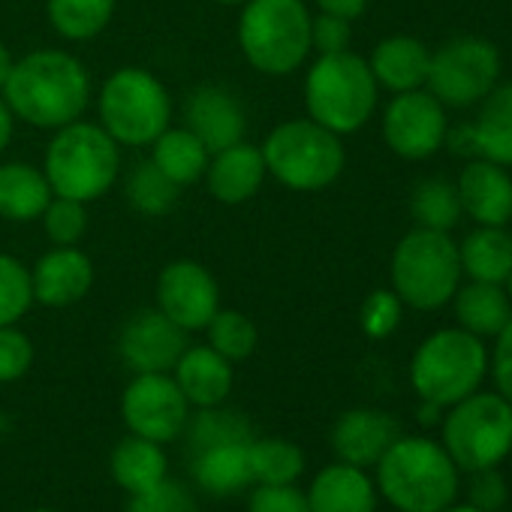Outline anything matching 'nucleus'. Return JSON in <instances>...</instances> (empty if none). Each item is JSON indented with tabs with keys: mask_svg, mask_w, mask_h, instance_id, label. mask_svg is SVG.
I'll return each mask as SVG.
<instances>
[{
	"mask_svg": "<svg viewBox=\"0 0 512 512\" xmlns=\"http://www.w3.org/2000/svg\"><path fill=\"white\" fill-rule=\"evenodd\" d=\"M94 94L88 67L61 49H37L13 64L0 91L16 121L37 130H61L82 118Z\"/></svg>",
	"mask_w": 512,
	"mask_h": 512,
	"instance_id": "1",
	"label": "nucleus"
},
{
	"mask_svg": "<svg viewBox=\"0 0 512 512\" xmlns=\"http://www.w3.org/2000/svg\"><path fill=\"white\" fill-rule=\"evenodd\" d=\"M377 467V494L398 512H443L455 503L461 479L458 467L431 437H398Z\"/></svg>",
	"mask_w": 512,
	"mask_h": 512,
	"instance_id": "2",
	"label": "nucleus"
},
{
	"mask_svg": "<svg viewBox=\"0 0 512 512\" xmlns=\"http://www.w3.org/2000/svg\"><path fill=\"white\" fill-rule=\"evenodd\" d=\"M43 172L55 196L76 202L103 199L121 175V145L91 121H73L52 133Z\"/></svg>",
	"mask_w": 512,
	"mask_h": 512,
	"instance_id": "3",
	"label": "nucleus"
},
{
	"mask_svg": "<svg viewBox=\"0 0 512 512\" xmlns=\"http://www.w3.org/2000/svg\"><path fill=\"white\" fill-rule=\"evenodd\" d=\"M311 10L305 0H247L238 16L244 61L263 76H290L311 55Z\"/></svg>",
	"mask_w": 512,
	"mask_h": 512,
	"instance_id": "4",
	"label": "nucleus"
},
{
	"mask_svg": "<svg viewBox=\"0 0 512 512\" xmlns=\"http://www.w3.org/2000/svg\"><path fill=\"white\" fill-rule=\"evenodd\" d=\"M377 106V79L365 58L347 52L317 55L305 76L308 118L347 136L368 124Z\"/></svg>",
	"mask_w": 512,
	"mask_h": 512,
	"instance_id": "5",
	"label": "nucleus"
},
{
	"mask_svg": "<svg viewBox=\"0 0 512 512\" xmlns=\"http://www.w3.org/2000/svg\"><path fill=\"white\" fill-rule=\"evenodd\" d=\"M269 175L296 193H317L335 184L347 154L341 136L311 118L281 121L260 145Z\"/></svg>",
	"mask_w": 512,
	"mask_h": 512,
	"instance_id": "6",
	"label": "nucleus"
},
{
	"mask_svg": "<svg viewBox=\"0 0 512 512\" xmlns=\"http://www.w3.org/2000/svg\"><path fill=\"white\" fill-rule=\"evenodd\" d=\"M121 148H148L172 124V97L145 67H121L100 85V121Z\"/></svg>",
	"mask_w": 512,
	"mask_h": 512,
	"instance_id": "7",
	"label": "nucleus"
},
{
	"mask_svg": "<svg viewBox=\"0 0 512 512\" xmlns=\"http://www.w3.org/2000/svg\"><path fill=\"white\" fill-rule=\"evenodd\" d=\"M458 278V247L440 229L419 226L404 235L392 253V290L404 305L416 311L443 308L455 296Z\"/></svg>",
	"mask_w": 512,
	"mask_h": 512,
	"instance_id": "8",
	"label": "nucleus"
},
{
	"mask_svg": "<svg viewBox=\"0 0 512 512\" xmlns=\"http://www.w3.org/2000/svg\"><path fill=\"white\" fill-rule=\"evenodd\" d=\"M488 356L476 335L464 329L434 332L419 344L410 362V383L425 404L452 407L473 395L485 377Z\"/></svg>",
	"mask_w": 512,
	"mask_h": 512,
	"instance_id": "9",
	"label": "nucleus"
},
{
	"mask_svg": "<svg viewBox=\"0 0 512 512\" xmlns=\"http://www.w3.org/2000/svg\"><path fill=\"white\" fill-rule=\"evenodd\" d=\"M443 449L458 470L497 467L512 452V404L500 392H473L440 422Z\"/></svg>",
	"mask_w": 512,
	"mask_h": 512,
	"instance_id": "10",
	"label": "nucleus"
},
{
	"mask_svg": "<svg viewBox=\"0 0 512 512\" xmlns=\"http://www.w3.org/2000/svg\"><path fill=\"white\" fill-rule=\"evenodd\" d=\"M500 76L497 49L485 40H455L431 55L425 85L443 106H470L482 100Z\"/></svg>",
	"mask_w": 512,
	"mask_h": 512,
	"instance_id": "11",
	"label": "nucleus"
},
{
	"mask_svg": "<svg viewBox=\"0 0 512 512\" xmlns=\"http://www.w3.org/2000/svg\"><path fill=\"white\" fill-rule=\"evenodd\" d=\"M190 404L172 374H136L121 395V419L130 434L169 443L184 434Z\"/></svg>",
	"mask_w": 512,
	"mask_h": 512,
	"instance_id": "12",
	"label": "nucleus"
},
{
	"mask_svg": "<svg viewBox=\"0 0 512 512\" xmlns=\"http://www.w3.org/2000/svg\"><path fill=\"white\" fill-rule=\"evenodd\" d=\"M157 311L187 335L202 332L220 311V284L196 260H172L157 275Z\"/></svg>",
	"mask_w": 512,
	"mask_h": 512,
	"instance_id": "13",
	"label": "nucleus"
},
{
	"mask_svg": "<svg viewBox=\"0 0 512 512\" xmlns=\"http://www.w3.org/2000/svg\"><path fill=\"white\" fill-rule=\"evenodd\" d=\"M386 145L407 160L431 157L446 139V112L434 94L404 91L398 94L383 115Z\"/></svg>",
	"mask_w": 512,
	"mask_h": 512,
	"instance_id": "14",
	"label": "nucleus"
},
{
	"mask_svg": "<svg viewBox=\"0 0 512 512\" xmlns=\"http://www.w3.org/2000/svg\"><path fill=\"white\" fill-rule=\"evenodd\" d=\"M187 350V332L157 308L133 314L118 338V353L133 374H172Z\"/></svg>",
	"mask_w": 512,
	"mask_h": 512,
	"instance_id": "15",
	"label": "nucleus"
},
{
	"mask_svg": "<svg viewBox=\"0 0 512 512\" xmlns=\"http://www.w3.org/2000/svg\"><path fill=\"white\" fill-rule=\"evenodd\" d=\"M34 302L46 308L79 305L94 287V263L79 244H55L31 266Z\"/></svg>",
	"mask_w": 512,
	"mask_h": 512,
	"instance_id": "16",
	"label": "nucleus"
},
{
	"mask_svg": "<svg viewBox=\"0 0 512 512\" xmlns=\"http://www.w3.org/2000/svg\"><path fill=\"white\" fill-rule=\"evenodd\" d=\"M184 127L214 154L244 139L247 115L229 88L202 85L184 100Z\"/></svg>",
	"mask_w": 512,
	"mask_h": 512,
	"instance_id": "17",
	"label": "nucleus"
},
{
	"mask_svg": "<svg viewBox=\"0 0 512 512\" xmlns=\"http://www.w3.org/2000/svg\"><path fill=\"white\" fill-rule=\"evenodd\" d=\"M269 178L266 169V157L260 145L250 142H235L223 151H214L208 160V169L202 175L211 199H217L220 205H244L250 202L256 193L263 190Z\"/></svg>",
	"mask_w": 512,
	"mask_h": 512,
	"instance_id": "18",
	"label": "nucleus"
},
{
	"mask_svg": "<svg viewBox=\"0 0 512 512\" xmlns=\"http://www.w3.org/2000/svg\"><path fill=\"white\" fill-rule=\"evenodd\" d=\"M398 437H401L398 419L371 407L347 410L332 425V449L338 461L362 467V470L374 467Z\"/></svg>",
	"mask_w": 512,
	"mask_h": 512,
	"instance_id": "19",
	"label": "nucleus"
},
{
	"mask_svg": "<svg viewBox=\"0 0 512 512\" xmlns=\"http://www.w3.org/2000/svg\"><path fill=\"white\" fill-rule=\"evenodd\" d=\"M455 151L482 154L488 163L512 166V85L491 88L473 127H461L452 136Z\"/></svg>",
	"mask_w": 512,
	"mask_h": 512,
	"instance_id": "20",
	"label": "nucleus"
},
{
	"mask_svg": "<svg viewBox=\"0 0 512 512\" xmlns=\"http://www.w3.org/2000/svg\"><path fill=\"white\" fill-rule=\"evenodd\" d=\"M172 377H175L178 389L184 392L187 404L196 410L223 404L235 383L232 362L223 359L208 344H196V347L187 344V350L181 353V359L172 368Z\"/></svg>",
	"mask_w": 512,
	"mask_h": 512,
	"instance_id": "21",
	"label": "nucleus"
},
{
	"mask_svg": "<svg viewBox=\"0 0 512 512\" xmlns=\"http://www.w3.org/2000/svg\"><path fill=\"white\" fill-rule=\"evenodd\" d=\"M305 494L311 512H377L374 479L362 467L344 461L323 467Z\"/></svg>",
	"mask_w": 512,
	"mask_h": 512,
	"instance_id": "22",
	"label": "nucleus"
},
{
	"mask_svg": "<svg viewBox=\"0 0 512 512\" xmlns=\"http://www.w3.org/2000/svg\"><path fill=\"white\" fill-rule=\"evenodd\" d=\"M458 199L461 211H467L482 226H503L512 220V181L497 163H470L461 172Z\"/></svg>",
	"mask_w": 512,
	"mask_h": 512,
	"instance_id": "23",
	"label": "nucleus"
},
{
	"mask_svg": "<svg viewBox=\"0 0 512 512\" xmlns=\"http://www.w3.org/2000/svg\"><path fill=\"white\" fill-rule=\"evenodd\" d=\"M52 187L43 166H31L22 160L0 163V217L10 223L40 220L46 205L52 202Z\"/></svg>",
	"mask_w": 512,
	"mask_h": 512,
	"instance_id": "24",
	"label": "nucleus"
},
{
	"mask_svg": "<svg viewBox=\"0 0 512 512\" xmlns=\"http://www.w3.org/2000/svg\"><path fill=\"white\" fill-rule=\"evenodd\" d=\"M368 67H371L377 85H383L395 94H404V91H416L425 85L431 55L413 37H389L374 49Z\"/></svg>",
	"mask_w": 512,
	"mask_h": 512,
	"instance_id": "25",
	"label": "nucleus"
},
{
	"mask_svg": "<svg viewBox=\"0 0 512 512\" xmlns=\"http://www.w3.org/2000/svg\"><path fill=\"white\" fill-rule=\"evenodd\" d=\"M109 470L118 488H124L127 494H139L169 476V458L163 452V443L130 434L112 449Z\"/></svg>",
	"mask_w": 512,
	"mask_h": 512,
	"instance_id": "26",
	"label": "nucleus"
},
{
	"mask_svg": "<svg viewBox=\"0 0 512 512\" xmlns=\"http://www.w3.org/2000/svg\"><path fill=\"white\" fill-rule=\"evenodd\" d=\"M247 443L250 440H235V443H217L193 455V479L205 494L214 497H232L253 485L250 479V464H247Z\"/></svg>",
	"mask_w": 512,
	"mask_h": 512,
	"instance_id": "27",
	"label": "nucleus"
},
{
	"mask_svg": "<svg viewBox=\"0 0 512 512\" xmlns=\"http://www.w3.org/2000/svg\"><path fill=\"white\" fill-rule=\"evenodd\" d=\"M172 184H178L181 190L202 181L211 151L196 139V133H190L187 127H166L154 142H151V157H148Z\"/></svg>",
	"mask_w": 512,
	"mask_h": 512,
	"instance_id": "28",
	"label": "nucleus"
},
{
	"mask_svg": "<svg viewBox=\"0 0 512 512\" xmlns=\"http://www.w3.org/2000/svg\"><path fill=\"white\" fill-rule=\"evenodd\" d=\"M461 272L482 284H503L512 272V235L500 226H482L470 232L458 250Z\"/></svg>",
	"mask_w": 512,
	"mask_h": 512,
	"instance_id": "29",
	"label": "nucleus"
},
{
	"mask_svg": "<svg viewBox=\"0 0 512 512\" xmlns=\"http://www.w3.org/2000/svg\"><path fill=\"white\" fill-rule=\"evenodd\" d=\"M247 464L253 485H296L305 473V452L299 443L284 437H250Z\"/></svg>",
	"mask_w": 512,
	"mask_h": 512,
	"instance_id": "30",
	"label": "nucleus"
},
{
	"mask_svg": "<svg viewBox=\"0 0 512 512\" xmlns=\"http://www.w3.org/2000/svg\"><path fill=\"white\" fill-rule=\"evenodd\" d=\"M455 317L464 332L485 338V335H497L509 323L512 308H509V299L503 296L500 284L473 281L470 287H464L455 296Z\"/></svg>",
	"mask_w": 512,
	"mask_h": 512,
	"instance_id": "31",
	"label": "nucleus"
},
{
	"mask_svg": "<svg viewBox=\"0 0 512 512\" xmlns=\"http://www.w3.org/2000/svg\"><path fill=\"white\" fill-rule=\"evenodd\" d=\"M115 7L118 0H46V16L58 37L88 43L109 28Z\"/></svg>",
	"mask_w": 512,
	"mask_h": 512,
	"instance_id": "32",
	"label": "nucleus"
},
{
	"mask_svg": "<svg viewBox=\"0 0 512 512\" xmlns=\"http://www.w3.org/2000/svg\"><path fill=\"white\" fill-rule=\"evenodd\" d=\"M202 332L208 335V347L217 350L232 365L250 359L253 350H256V344H260V332H256V323L247 314L235 311V308H220L208 320V326Z\"/></svg>",
	"mask_w": 512,
	"mask_h": 512,
	"instance_id": "33",
	"label": "nucleus"
},
{
	"mask_svg": "<svg viewBox=\"0 0 512 512\" xmlns=\"http://www.w3.org/2000/svg\"><path fill=\"white\" fill-rule=\"evenodd\" d=\"M181 187L172 184L151 160H142L127 175V199L145 217H163L178 205Z\"/></svg>",
	"mask_w": 512,
	"mask_h": 512,
	"instance_id": "34",
	"label": "nucleus"
},
{
	"mask_svg": "<svg viewBox=\"0 0 512 512\" xmlns=\"http://www.w3.org/2000/svg\"><path fill=\"white\" fill-rule=\"evenodd\" d=\"M187 440H190V452H202L208 446L217 443H235V440H250V425L241 413L226 410L223 404L217 407H202L196 410V416L187 419L184 428Z\"/></svg>",
	"mask_w": 512,
	"mask_h": 512,
	"instance_id": "35",
	"label": "nucleus"
},
{
	"mask_svg": "<svg viewBox=\"0 0 512 512\" xmlns=\"http://www.w3.org/2000/svg\"><path fill=\"white\" fill-rule=\"evenodd\" d=\"M34 305L31 269L13 253H0V326H16Z\"/></svg>",
	"mask_w": 512,
	"mask_h": 512,
	"instance_id": "36",
	"label": "nucleus"
},
{
	"mask_svg": "<svg viewBox=\"0 0 512 512\" xmlns=\"http://www.w3.org/2000/svg\"><path fill=\"white\" fill-rule=\"evenodd\" d=\"M413 214L422 226L428 229H440V232H449L458 217H461V199H458V190L440 178H431V181H422L416 190H413Z\"/></svg>",
	"mask_w": 512,
	"mask_h": 512,
	"instance_id": "37",
	"label": "nucleus"
},
{
	"mask_svg": "<svg viewBox=\"0 0 512 512\" xmlns=\"http://www.w3.org/2000/svg\"><path fill=\"white\" fill-rule=\"evenodd\" d=\"M43 232L52 244H79L88 232V205L64 196H52L40 214Z\"/></svg>",
	"mask_w": 512,
	"mask_h": 512,
	"instance_id": "38",
	"label": "nucleus"
},
{
	"mask_svg": "<svg viewBox=\"0 0 512 512\" xmlns=\"http://www.w3.org/2000/svg\"><path fill=\"white\" fill-rule=\"evenodd\" d=\"M127 512H199V503L187 485L166 476L160 485L130 494Z\"/></svg>",
	"mask_w": 512,
	"mask_h": 512,
	"instance_id": "39",
	"label": "nucleus"
},
{
	"mask_svg": "<svg viewBox=\"0 0 512 512\" xmlns=\"http://www.w3.org/2000/svg\"><path fill=\"white\" fill-rule=\"evenodd\" d=\"M34 365V341L16 326H0V383L22 380Z\"/></svg>",
	"mask_w": 512,
	"mask_h": 512,
	"instance_id": "40",
	"label": "nucleus"
},
{
	"mask_svg": "<svg viewBox=\"0 0 512 512\" xmlns=\"http://www.w3.org/2000/svg\"><path fill=\"white\" fill-rule=\"evenodd\" d=\"M401 299L395 296V290H377L365 299L362 305V314H359V323H362V332L368 338H389L398 323H401Z\"/></svg>",
	"mask_w": 512,
	"mask_h": 512,
	"instance_id": "41",
	"label": "nucleus"
},
{
	"mask_svg": "<svg viewBox=\"0 0 512 512\" xmlns=\"http://www.w3.org/2000/svg\"><path fill=\"white\" fill-rule=\"evenodd\" d=\"M509 500V488L506 479L497 467H482V470H470L467 479V503L482 509V512H500Z\"/></svg>",
	"mask_w": 512,
	"mask_h": 512,
	"instance_id": "42",
	"label": "nucleus"
},
{
	"mask_svg": "<svg viewBox=\"0 0 512 512\" xmlns=\"http://www.w3.org/2000/svg\"><path fill=\"white\" fill-rule=\"evenodd\" d=\"M247 512H311V506L296 485H256L247 497Z\"/></svg>",
	"mask_w": 512,
	"mask_h": 512,
	"instance_id": "43",
	"label": "nucleus"
},
{
	"mask_svg": "<svg viewBox=\"0 0 512 512\" xmlns=\"http://www.w3.org/2000/svg\"><path fill=\"white\" fill-rule=\"evenodd\" d=\"M350 40H353L350 22H344L338 16H326V13L311 19V52H320V55L347 52Z\"/></svg>",
	"mask_w": 512,
	"mask_h": 512,
	"instance_id": "44",
	"label": "nucleus"
},
{
	"mask_svg": "<svg viewBox=\"0 0 512 512\" xmlns=\"http://www.w3.org/2000/svg\"><path fill=\"white\" fill-rule=\"evenodd\" d=\"M491 371H494L497 392L512 404V317H509V323L497 332V347H494Z\"/></svg>",
	"mask_w": 512,
	"mask_h": 512,
	"instance_id": "45",
	"label": "nucleus"
},
{
	"mask_svg": "<svg viewBox=\"0 0 512 512\" xmlns=\"http://www.w3.org/2000/svg\"><path fill=\"white\" fill-rule=\"evenodd\" d=\"M314 4L326 16H338L344 22H353V19H359L365 13L368 0H314Z\"/></svg>",
	"mask_w": 512,
	"mask_h": 512,
	"instance_id": "46",
	"label": "nucleus"
},
{
	"mask_svg": "<svg viewBox=\"0 0 512 512\" xmlns=\"http://www.w3.org/2000/svg\"><path fill=\"white\" fill-rule=\"evenodd\" d=\"M13 133H16V115L10 112L7 100L0 97V154H4L13 142Z\"/></svg>",
	"mask_w": 512,
	"mask_h": 512,
	"instance_id": "47",
	"label": "nucleus"
},
{
	"mask_svg": "<svg viewBox=\"0 0 512 512\" xmlns=\"http://www.w3.org/2000/svg\"><path fill=\"white\" fill-rule=\"evenodd\" d=\"M13 55H10V49L0 43V91H4V85H7V79H10V73H13Z\"/></svg>",
	"mask_w": 512,
	"mask_h": 512,
	"instance_id": "48",
	"label": "nucleus"
},
{
	"mask_svg": "<svg viewBox=\"0 0 512 512\" xmlns=\"http://www.w3.org/2000/svg\"><path fill=\"white\" fill-rule=\"evenodd\" d=\"M443 512H482V509H476V506H470V503H452V506H446Z\"/></svg>",
	"mask_w": 512,
	"mask_h": 512,
	"instance_id": "49",
	"label": "nucleus"
},
{
	"mask_svg": "<svg viewBox=\"0 0 512 512\" xmlns=\"http://www.w3.org/2000/svg\"><path fill=\"white\" fill-rule=\"evenodd\" d=\"M211 4H220V7H241L247 0H211Z\"/></svg>",
	"mask_w": 512,
	"mask_h": 512,
	"instance_id": "50",
	"label": "nucleus"
},
{
	"mask_svg": "<svg viewBox=\"0 0 512 512\" xmlns=\"http://www.w3.org/2000/svg\"><path fill=\"white\" fill-rule=\"evenodd\" d=\"M506 281H509V293H512V272H509V278H506Z\"/></svg>",
	"mask_w": 512,
	"mask_h": 512,
	"instance_id": "51",
	"label": "nucleus"
},
{
	"mask_svg": "<svg viewBox=\"0 0 512 512\" xmlns=\"http://www.w3.org/2000/svg\"><path fill=\"white\" fill-rule=\"evenodd\" d=\"M34 512H55V509H34Z\"/></svg>",
	"mask_w": 512,
	"mask_h": 512,
	"instance_id": "52",
	"label": "nucleus"
}]
</instances>
